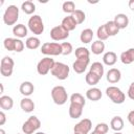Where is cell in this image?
Instances as JSON below:
<instances>
[{
    "instance_id": "6da1fadb",
    "label": "cell",
    "mask_w": 134,
    "mask_h": 134,
    "mask_svg": "<svg viewBox=\"0 0 134 134\" xmlns=\"http://www.w3.org/2000/svg\"><path fill=\"white\" fill-rule=\"evenodd\" d=\"M69 71H70V68L68 67V65L62 62H55L50 72L55 79L64 81L69 76Z\"/></svg>"
},
{
    "instance_id": "7a4b0ae2",
    "label": "cell",
    "mask_w": 134,
    "mask_h": 134,
    "mask_svg": "<svg viewBox=\"0 0 134 134\" xmlns=\"http://www.w3.org/2000/svg\"><path fill=\"white\" fill-rule=\"evenodd\" d=\"M51 97L55 105L62 106L68 99V94L66 89L63 86H54L51 89Z\"/></svg>"
},
{
    "instance_id": "3957f363",
    "label": "cell",
    "mask_w": 134,
    "mask_h": 134,
    "mask_svg": "<svg viewBox=\"0 0 134 134\" xmlns=\"http://www.w3.org/2000/svg\"><path fill=\"white\" fill-rule=\"evenodd\" d=\"M19 19V8L16 5H8L3 14V22L6 25H14Z\"/></svg>"
},
{
    "instance_id": "277c9868",
    "label": "cell",
    "mask_w": 134,
    "mask_h": 134,
    "mask_svg": "<svg viewBox=\"0 0 134 134\" xmlns=\"http://www.w3.org/2000/svg\"><path fill=\"white\" fill-rule=\"evenodd\" d=\"M106 95L112 100V103L114 104H122L126 99V95L125 93L116 86H109L106 89Z\"/></svg>"
},
{
    "instance_id": "5b68a950",
    "label": "cell",
    "mask_w": 134,
    "mask_h": 134,
    "mask_svg": "<svg viewBox=\"0 0 134 134\" xmlns=\"http://www.w3.org/2000/svg\"><path fill=\"white\" fill-rule=\"evenodd\" d=\"M27 26H28V29L35 35H41L44 31V23L42 18L39 15L31 16L27 22Z\"/></svg>"
},
{
    "instance_id": "8992f818",
    "label": "cell",
    "mask_w": 134,
    "mask_h": 134,
    "mask_svg": "<svg viewBox=\"0 0 134 134\" xmlns=\"http://www.w3.org/2000/svg\"><path fill=\"white\" fill-rule=\"evenodd\" d=\"M41 127V121L40 119L32 115V116H29L28 119L23 122L22 125V132L24 134H34L39 128Z\"/></svg>"
},
{
    "instance_id": "52a82bcc",
    "label": "cell",
    "mask_w": 134,
    "mask_h": 134,
    "mask_svg": "<svg viewBox=\"0 0 134 134\" xmlns=\"http://www.w3.org/2000/svg\"><path fill=\"white\" fill-rule=\"evenodd\" d=\"M41 52L45 55H60L62 54V47L57 42H46L41 46Z\"/></svg>"
},
{
    "instance_id": "ba28073f",
    "label": "cell",
    "mask_w": 134,
    "mask_h": 134,
    "mask_svg": "<svg viewBox=\"0 0 134 134\" xmlns=\"http://www.w3.org/2000/svg\"><path fill=\"white\" fill-rule=\"evenodd\" d=\"M54 60L51 59L50 57H45L43 58L41 61H39L38 65H37V71L40 75H45L47 74L49 71H51L53 65H54Z\"/></svg>"
},
{
    "instance_id": "9c48e42d",
    "label": "cell",
    "mask_w": 134,
    "mask_h": 134,
    "mask_svg": "<svg viewBox=\"0 0 134 134\" xmlns=\"http://www.w3.org/2000/svg\"><path fill=\"white\" fill-rule=\"evenodd\" d=\"M14 65H15V62H14V60L10 57L6 55L3 59H1V62H0V72H1V75H3V76H10L13 74Z\"/></svg>"
},
{
    "instance_id": "30bf717a",
    "label": "cell",
    "mask_w": 134,
    "mask_h": 134,
    "mask_svg": "<svg viewBox=\"0 0 134 134\" xmlns=\"http://www.w3.org/2000/svg\"><path fill=\"white\" fill-rule=\"evenodd\" d=\"M69 37V31H67L63 26L58 25L51 28L50 30V38L54 41H62Z\"/></svg>"
},
{
    "instance_id": "8fae6325",
    "label": "cell",
    "mask_w": 134,
    "mask_h": 134,
    "mask_svg": "<svg viewBox=\"0 0 134 134\" xmlns=\"http://www.w3.org/2000/svg\"><path fill=\"white\" fill-rule=\"evenodd\" d=\"M92 128V122L89 118H84L81 121H79L74 128H73V132L77 133V134H88L90 132Z\"/></svg>"
},
{
    "instance_id": "7c38bea8",
    "label": "cell",
    "mask_w": 134,
    "mask_h": 134,
    "mask_svg": "<svg viewBox=\"0 0 134 134\" xmlns=\"http://www.w3.org/2000/svg\"><path fill=\"white\" fill-rule=\"evenodd\" d=\"M89 62H90V59H76L72 64V68H73L74 72H76L79 74L83 73L86 70V68L88 67Z\"/></svg>"
},
{
    "instance_id": "4fadbf2b",
    "label": "cell",
    "mask_w": 134,
    "mask_h": 134,
    "mask_svg": "<svg viewBox=\"0 0 134 134\" xmlns=\"http://www.w3.org/2000/svg\"><path fill=\"white\" fill-rule=\"evenodd\" d=\"M106 79L109 83L111 84H115V83H118L121 79V73L119 71V69L117 68H111L108 70L107 72V75H106Z\"/></svg>"
},
{
    "instance_id": "5bb4252c",
    "label": "cell",
    "mask_w": 134,
    "mask_h": 134,
    "mask_svg": "<svg viewBox=\"0 0 134 134\" xmlns=\"http://www.w3.org/2000/svg\"><path fill=\"white\" fill-rule=\"evenodd\" d=\"M83 108H84V106H82V105L74 104V103H70L69 110H68L69 116H70L71 118H73V119L81 117V116H82V113H83Z\"/></svg>"
},
{
    "instance_id": "9a60e30c",
    "label": "cell",
    "mask_w": 134,
    "mask_h": 134,
    "mask_svg": "<svg viewBox=\"0 0 134 134\" xmlns=\"http://www.w3.org/2000/svg\"><path fill=\"white\" fill-rule=\"evenodd\" d=\"M61 26H63L67 31H71V30L75 29V27L77 26V23L74 20V18L72 17V15H70V16L63 18V20L61 22Z\"/></svg>"
},
{
    "instance_id": "2e32d148",
    "label": "cell",
    "mask_w": 134,
    "mask_h": 134,
    "mask_svg": "<svg viewBox=\"0 0 134 134\" xmlns=\"http://www.w3.org/2000/svg\"><path fill=\"white\" fill-rule=\"evenodd\" d=\"M19 90H20V93H21L22 95H24L25 97H27V96H29V95H31V94L34 93V91H35V86H34V84H32L31 82L25 81V82H23V83L20 85Z\"/></svg>"
},
{
    "instance_id": "e0dca14e",
    "label": "cell",
    "mask_w": 134,
    "mask_h": 134,
    "mask_svg": "<svg viewBox=\"0 0 134 134\" xmlns=\"http://www.w3.org/2000/svg\"><path fill=\"white\" fill-rule=\"evenodd\" d=\"M114 23L117 25L119 29H124L129 25V18L126 14H117L114 17Z\"/></svg>"
},
{
    "instance_id": "ac0fdd59",
    "label": "cell",
    "mask_w": 134,
    "mask_h": 134,
    "mask_svg": "<svg viewBox=\"0 0 134 134\" xmlns=\"http://www.w3.org/2000/svg\"><path fill=\"white\" fill-rule=\"evenodd\" d=\"M102 91L100 89L96 88V87H92L90 89H88L86 91V97L89 99V100H92V102H97L102 98Z\"/></svg>"
},
{
    "instance_id": "d6986e66",
    "label": "cell",
    "mask_w": 134,
    "mask_h": 134,
    "mask_svg": "<svg viewBox=\"0 0 134 134\" xmlns=\"http://www.w3.org/2000/svg\"><path fill=\"white\" fill-rule=\"evenodd\" d=\"M20 107H21V109H22L24 112L30 113V112H32V111L35 110L36 105H35L34 100H32L31 98H29V97H24V98H22L21 102H20Z\"/></svg>"
},
{
    "instance_id": "ffe728a7",
    "label": "cell",
    "mask_w": 134,
    "mask_h": 134,
    "mask_svg": "<svg viewBox=\"0 0 134 134\" xmlns=\"http://www.w3.org/2000/svg\"><path fill=\"white\" fill-rule=\"evenodd\" d=\"M120 61L125 65H129L134 62V48H129L128 50L121 52L120 54Z\"/></svg>"
},
{
    "instance_id": "44dd1931",
    "label": "cell",
    "mask_w": 134,
    "mask_h": 134,
    "mask_svg": "<svg viewBox=\"0 0 134 134\" xmlns=\"http://www.w3.org/2000/svg\"><path fill=\"white\" fill-rule=\"evenodd\" d=\"M28 29L24 24H17L13 27V34L18 38V39H22L25 38L27 36Z\"/></svg>"
},
{
    "instance_id": "7402d4cb",
    "label": "cell",
    "mask_w": 134,
    "mask_h": 134,
    "mask_svg": "<svg viewBox=\"0 0 134 134\" xmlns=\"http://www.w3.org/2000/svg\"><path fill=\"white\" fill-rule=\"evenodd\" d=\"M117 61V55L114 51H107L103 57V62L107 66H113Z\"/></svg>"
},
{
    "instance_id": "603a6c76",
    "label": "cell",
    "mask_w": 134,
    "mask_h": 134,
    "mask_svg": "<svg viewBox=\"0 0 134 134\" xmlns=\"http://www.w3.org/2000/svg\"><path fill=\"white\" fill-rule=\"evenodd\" d=\"M14 106V100L8 95H1L0 96V107L3 110H10Z\"/></svg>"
},
{
    "instance_id": "cb8c5ba5",
    "label": "cell",
    "mask_w": 134,
    "mask_h": 134,
    "mask_svg": "<svg viewBox=\"0 0 134 134\" xmlns=\"http://www.w3.org/2000/svg\"><path fill=\"white\" fill-rule=\"evenodd\" d=\"M111 129L115 132H120L124 129V119L120 116H114L110 122Z\"/></svg>"
},
{
    "instance_id": "d4e9b609",
    "label": "cell",
    "mask_w": 134,
    "mask_h": 134,
    "mask_svg": "<svg viewBox=\"0 0 134 134\" xmlns=\"http://www.w3.org/2000/svg\"><path fill=\"white\" fill-rule=\"evenodd\" d=\"M92 39H93V30L90 29V28L84 29L80 35V40H81L82 43L88 44L92 41Z\"/></svg>"
},
{
    "instance_id": "484cf974",
    "label": "cell",
    "mask_w": 134,
    "mask_h": 134,
    "mask_svg": "<svg viewBox=\"0 0 134 134\" xmlns=\"http://www.w3.org/2000/svg\"><path fill=\"white\" fill-rule=\"evenodd\" d=\"M41 45V41L39 38L37 37H29L27 38V40L25 41V46L30 49V50H35L37 48H39Z\"/></svg>"
},
{
    "instance_id": "4316f807",
    "label": "cell",
    "mask_w": 134,
    "mask_h": 134,
    "mask_svg": "<svg viewBox=\"0 0 134 134\" xmlns=\"http://www.w3.org/2000/svg\"><path fill=\"white\" fill-rule=\"evenodd\" d=\"M104 50H105V43L103 41L96 40V41H94L92 43V45H91V51H92L93 54L98 55V54L103 53Z\"/></svg>"
},
{
    "instance_id": "83f0119b",
    "label": "cell",
    "mask_w": 134,
    "mask_h": 134,
    "mask_svg": "<svg viewBox=\"0 0 134 134\" xmlns=\"http://www.w3.org/2000/svg\"><path fill=\"white\" fill-rule=\"evenodd\" d=\"M105 26H106V30H107L109 37L116 36L118 34V31H119V28L114 23V21H108L107 23H105Z\"/></svg>"
},
{
    "instance_id": "f1b7e54d",
    "label": "cell",
    "mask_w": 134,
    "mask_h": 134,
    "mask_svg": "<svg viewBox=\"0 0 134 134\" xmlns=\"http://www.w3.org/2000/svg\"><path fill=\"white\" fill-rule=\"evenodd\" d=\"M21 9H22L25 14L31 15V14H34L35 10H36V5H35V3H34L32 1H24V2H22V4H21Z\"/></svg>"
},
{
    "instance_id": "f546056e",
    "label": "cell",
    "mask_w": 134,
    "mask_h": 134,
    "mask_svg": "<svg viewBox=\"0 0 134 134\" xmlns=\"http://www.w3.org/2000/svg\"><path fill=\"white\" fill-rule=\"evenodd\" d=\"M89 71L95 73L96 75H98L102 79V76L104 75V65L100 62H94V63H92Z\"/></svg>"
},
{
    "instance_id": "4dcf8cb0",
    "label": "cell",
    "mask_w": 134,
    "mask_h": 134,
    "mask_svg": "<svg viewBox=\"0 0 134 134\" xmlns=\"http://www.w3.org/2000/svg\"><path fill=\"white\" fill-rule=\"evenodd\" d=\"M85 81H86V83H87L88 85L94 86V85H96V84L100 81V77H99L98 75H96L95 73L89 71V72L86 74V76H85Z\"/></svg>"
},
{
    "instance_id": "1f68e13d",
    "label": "cell",
    "mask_w": 134,
    "mask_h": 134,
    "mask_svg": "<svg viewBox=\"0 0 134 134\" xmlns=\"http://www.w3.org/2000/svg\"><path fill=\"white\" fill-rule=\"evenodd\" d=\"M76 59H89L90 51L86 47H77L74 51Z\"/></svg>"
},
{
    "instance_id": "d6a6232c",
    "label": "cell",
    "mask_w": 134,
    "mask_h": 134,
    "mask_svg": "<svg viewBox=\"0 0 134 134\" xmlns=\"http://www.w3.org/2000/svg\"><path fill=\"white\" fill-rule=\"evenodd\" d=\"M62 9L66 14H73L75 12V4L73 1H65L62 4Z\"/></svg>"
},
{
    "instance_id": "836d02e7",
    "label": "cell",
    "mask_w": 134,
    "mask_h": 134,
    "mask_svg": "<svg viewBox=\"0 0 134 134\" xmlns=\"http://www.w3.org/2000/svg\"><path fill=\"white\" fill-rule=\"evenodd\" d=\"M70 103L79 104V105H82V106H85L86 105V100H85L84 96L81 93H77V92L71 94V96H70Z\"/></svg>"
},
{
    "instance_id": "e575fe53",
    "label": "cell",
    "mask_w": 134,
    "mask_h": 134,
    "mask_svg": "<svg viewBox=\"0 0 134 134\" xmlns=\"http://www.w3.org/2000/svg\"><path fill=\"white\" fill-rule=\"evenodd\" d=\"M3 45L6 50L8 51H15L16 47V38H6L3 41Z\"/></svg>"
},
{
    "instance_id": "d590c367",
    "label": "cell",
    "mask_w": 134,
    "mask_h": 134,
    "mask_svg": "<svg viewBox=\"0 0 134 134\" xmlns=\"http://www.w3.org/2000/svg\"><path fill=\"white\" fill-rule=\"evenodd\" d=\"M96 36H97V38H98L99 41H105V40H107V39L109 38L108 32H107V30H106L105 24H104V25H100V26L97 28Z\"/></svg>"
},
{
    "instance_id": "8d00e7d4",
    "label": "cell",
    "mask_w": 134,
    "mask_h": 134,
    "mask_svg": "<svg viewBox=\"0 0 134 134\" xmlns=\"http://www.w3.org/2000/svg\"><path fill=\"white\" fill-rule=\"evenodd\" d=\"M72 17L74 18V20L76 21L77 24H82L86 19L85 13L83 10H81V9H75V12L72 14Z\"/></svg>"
},
{
    "instance_id": "74e56055",
    "label": "cell",
    "mask_w": 134,
    "mask_h": 134,
    "mask_svg": "<svg viewBox=\"0 0 134 134\" xmlns=\"http://www.w3.org/2000/svg\"><path fill=\"white\" fill-rule=\"evenodd\" d=\"M61 47H62V54L63 55H68V54H70L73 51V46L69 42L61 43Z\"/></svg>"
},
{
    "instance_id": "f35d334b",
    "label": "cell",
    "mask_w": 134,
    "mask_h": 134,
    "mask_svg": "<svg viewBox=\"0 0 134 134\" xmlns=\"http://www.w3.org/2000/svg\"><path fill=\"white\" fill-rule=\"evenodd\" d=\"M108 130H109V127L106 122H98L94 128V131L102 133V134H106L108 132Z\"/></svg>"
},
{
    "instance_id": "ab89813d",
    "label": "cell",
    "mask_w": 134,
    "mask_h": 134,
    "mask_svg": "<svg viewBox=\"0 0 134 134\" xmlns=\"http://www.w3.org/2000/svg\"><path fill=\"white\" fill-rule=\"evenodd\" d=\"M24 43H23V41L21 40V39H18V38H16V47H15V51H17V52H21L23 49H24Z\"/></svg>"
},
{
    "instance_id": "60d3db41",
    "label": "cell",
    "mask_w": 134,
    "mask_h": 134,
    "mask_svg": "<svg viewBox=\"0 0 134 134\" xmlns=\"http://www.w3.org/2000/svg\"><path fill=\"white\" fill-rule=\"evenodd\" d=\"M128 96L130 99L134 100V82L130 84L129 89H128Z\"/></svg>"
},
{
    "instance_id": "b9f144b4",
    "label": "cell",
    "mask_w": 134,
    "mask_h": 134,
    "mask_svg": "<svg viewBox=\"0 0 134 134\" xmlns=\"http://www.w3.org/2000/svg\"><path fill=\"white\" fill-rule=\"evenodd\" d=\"M128 121L133 126V128H134V110H132V111H130L129 113H128Z\"/></svg>"
},
{
    "instance_id": "7bdbcfd3",
    "label": "cell",
    "mask_w": 134,
    "mask_h": 134,
    "mask_svg": "<svg viewBox=\"0 0 134 134\" xmlns=\"http://www.w3.org/2000/svg\"><path fill=\"white\" fill-rule=\"evenodd\" d=\"M5 121H6V115L3 111H1L0 112V126H3L5 124Z\"/></svg>"
},
{
    "instance_id": "ee69618b",
    "label": "cell",
    "mask_w": 134,
    "mask_h": 134,
    "mask_svg": "<svg viewBox=\"0 0 134 134\" xmlns=\"http://www.w3.org/2000/svg\"><path fill=\"white\" fill-rule=\"evenodd\" d=\"M128 4H129V7H130V9L134 12V0H130Z\"/></svg>"
},
{
    "instance_id": "f6af8a7d",
    "label": "cell",
    "mask_w": 134,
    "mask_h": 134,
    "mask_svg": "<svg viewBox=\"0 0 134 134\" xmlns=\"http://www.w3.org/2000/svg\"><path fill=\"white\" fill-rule=\"evenodd\" d=\"M0 89H1L0 93H3V91H4V87H3V84H0Z\"/></svg>"
},
{
    "instance_id": "bcb514c9",
    "label": "cell",
    "mask_w": 134,
    "mask_h": 134,
    "mask_svg": "<svg viewBox=\"0 0 134 134\" xmlns=\"http://www.w3.org/2000/svg\"><path fill=\"white\" fill-rule=\"evenodd\" d=\"M0 134H5V131H4V129H0Z\"/></svg>"
},
{
    "instance_id": "7dc6e473",
    "label": "cell",
    "mask_w": 134,
    "mask_h": 134,
    "mask_svg": "<svg viewBox=\"0 0 134 134\" xmlns=\"http://www.w3.org/2000/svg\"><path fill=\"white\" fill-rule=\"evenodd\" d=\"M90 134H102V133H98V132H96V131H93V132L90 133Z\"/></svg>"
},
{
    "instance_id": "c3c4849f",
    "label": "cell",
    "mask_w": 134,
    "mask_h": 134,
    "mask_svg": "<svg viewBox=\"0 0 134 134\" xmlns=\"http://www.w3.org/2000/svg\"><path fill=\"white\" fill-rule=\"evenodd\" d=\"M35 134H45L44 132H37V133H35Z\"/></svg>"
},
{
    "instance_id": "681fc988",
    "label": "cell",
    "mask_w": 134,
    "mask_h": 134,
    "mask_svg": "<svg viewBox=\"0 0 134 134\" xmlns=\"http://www.w3.org/2000/svg\"><path fill=\"white\" fill-rule=\"evenodd\" d=\"M113 134H122L121 132H115V133H113Z\"/></svg>"
},
{
    "instance_id": "f907efd6",
    "label": "cell",
    "mask_w": 134,
    "mask_h": 134,
    "mask_svg": "<svg viewBox=\"0 0 134 134\" xmlns=\"http://www.w3.org/2000/svg\"><path fill=\"white\" fill-rule=\"evenodd\" d=\"M73 134H77V133H73Z\"/></svg>"
},
{
    "instance_id": "816d5d0a",
    "label": "cell",
    "mask_w": 134,
    "mask_h": 134,
    "mask_svg": "<svg viewBox=\"0 0 134 134\" xmlns=\"http://www.w3.org/2000/svg\"><path fill=\"white\" fill-rule=\"evenodd\" d=\"M17 134H20V133H17Z\"/></svg>"
}]
</instances>
